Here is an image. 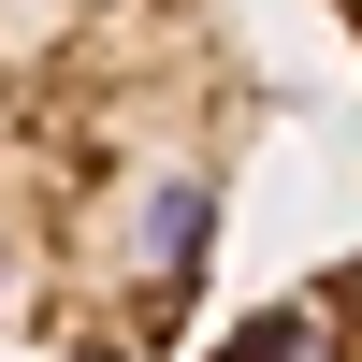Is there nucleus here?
Returning <instances> with one entry per match:
<instances>
[{
	"mask_svg": "<svg viewBox=\"0 0 362 362\" xmlns=\"http://www.w3.org/2000/svg\"><path fill=\"white\" fill-rule=\"evenodd\" d=\"M261 131L232 0H0V348L174 362Z\"/></svg>",
	"mask_w": 362,
	"mask_h": 362,
	"instance_id": "f257e3e1",
	"label": "nucleus"
},
{
	"mask_svg": "<svg viewBox=\"0 0 362 362\" xmlns=\"http://www.w3.org/2000/svg\"><path fill=\"white\" fill-rule=\"evenodd\" d=\"M203 362H362V261H319V276H290L276 305H247Z\"/></svg>",
	"mask_w": 362,
	"mask_h": 362,
	"instance_id": "f03ea898",
	"label": "nucleus"
},
{
	"mask_svg": "<svg viewBox=\"0 0 362 362\" xmlns=\"http://www.w3.org/2000/svg\"><path fill=\"white\" fill-rule=\"evenodd\" d=\"M334 15H348V44H362V0H334Z\"/></svg>",
	"mask_w": 362,
	"mask_h": 362,
	"instance_id": "7ed1b4c3",
	"label": "nucleus"
}]
</instances>
